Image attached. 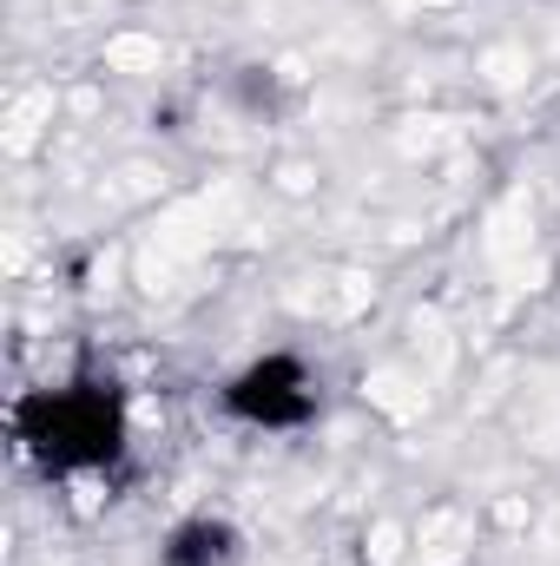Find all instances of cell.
<instances>
[{"label":"cell","mask_w":560,"mask_h":566,"mask_svg":"<svg viewBox=\"0 0 560 566\" xmlns=\"http://www.w3.org/2000/svg\"><path fill=\"white\" fill-rule=\"evenodd\" d=\"M238 554H245V541H238L231 521H218V514H191V521H178V527L165 534L158 566H238Z\"/></svg>","instance_id":"3957f363"},{"label":"cell","mask_w":560,"mask_h":566,"mask_svg":"<svg viewBox=\"0 0 560 566\" xmlns=\"http://www.w3.org/2000/svg\"><path fill=\"white\" fill-rule=\"evenodd\" d=\"M13 441L40 474L120 468L126 461V396L113 376H73L66 389H33L13 402Z\"/></svg>","instance_id":"6da1fadb"},{"label":"cell","mask_w":560,"mask_h":566,"mask_svg":"<svg viewBox=\"0 0 560 566\" xmlns=\"http://www.w3.org/2000/svg\"><path fill=\"white\" fill-rule=\"evenodd\" d=\"M225 416L251 428H303L317 416V376L303 356L290 349H271L258 363H245L231 382H225Z\"/></svg>","instance_id":"7a4b0ae2"}]
</instances>
